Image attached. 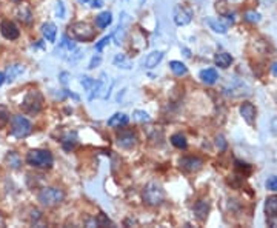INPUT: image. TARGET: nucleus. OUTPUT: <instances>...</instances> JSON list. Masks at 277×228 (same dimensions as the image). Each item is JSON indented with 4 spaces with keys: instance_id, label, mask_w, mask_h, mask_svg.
I'll return each instance as SVG.
<instances>
[{
    "instance_id": "nucleus-21",
    "label": "nucleus",
    "mask_w": 277,
    "mask_h": 228,
    "mask_svg": "<svg viewBox=\"0 0 277 228\" xmlns=\"http://www.w3.org/2000/svg\"><path fill=\"white\" fill-rule=\"evenodd\" d=\"M265 213H266V217L277 216V196L275 194L266 197V200H265Z\"/></svg>"
},
{
    "instance_id": "nucleus-6",
    "label": "nucleus",
    "mask_w": 277,
    "mask_h": 228,
    "mask_svg": "<svg viewBox=\"0 0 277 228\" xmlns=\"http://www.w3.org/2000/svg\"><path fill=\"white\" fill-rule=\"evenodd\" d=\"M42 105H44V96L37 90H31L22 102V110L30 114H37L42 110Z\"/></svg>"
},
{
    "instance_id": "nucleus-29",
    "label": "nucleus",
    "mask_w": 277,
    "mask_h": 228,
    "mask_svg": "<svg viewBox=\"0 0 277 228\" xmlns=\"http://www.w3.org/2000/svg\"><path fill=\"white\" fill-rule=\"evenodd\" d=\"M133 119L134 120H137V122H150L151 120V117L148 116V113H145V111H140V110H137V111H134V114H133Z\"/></svg>"
},
{
    "instance_id": "nucleus-5",
    "label": "nucleus",
    "mask_w": 277,
    "mask_h": 228,
    "mask_svg": "<svg viewBox=\"0 0 277 228\" xmlns=\"http://www.w3.org/2000/svg\"><path fill=\"white\" fill-rule=\"evenodd\" d=\"M70 31L73 37L80 40V42H91L96 37V30L88 22H76L70 25Z\"/></svg>"
},
{
    "instance_id": "nucleus-31",
    "label": "nucleus",
    "mask_w": 277,
    "mask_h": 228,
    "mask_svg": "<svg viewBox=\"0 0 277 228\" xmlns=\"http://www.w3.org/2000/svg\"><path fill=\"white\" fill-rule=\"evenodd\" d=\"M77 2L82 4V5H88L91 8H102L103 7L102 0H77Z\"/></svg>"
},
{
    "instance_id": "nucleus-20",
    "label": "nucleus",
    "mask_w": 277,
    "mask_h": 228,
    "mask_svg": "<svg viewBox=\"0 0 277 228\" xmlns=\"http://www.w3.org/2000/svg\"><path fill=\"white\" fill-rule=\"evenodd\" d=\"M111 22H113V14H111L110 11L100 13V14L96 17V25H97V28H100V30H103V28H106V27H110Z\"/></svg>"
},
{
    "instance_id": "nucleus-34",
    "label": "nucleus",
    "mask_w": 277,
    "mask_h": 228,
    "mask_svg": "<svg viewBox=\"0 0 277 228\" xmlns=\"http://www.w3.org/2000/svg\"><path fill=\"white\" fill-rule=\"evenodd\" d=\"M266 190H269V191H277V176H271V177H268V180H266Z\"/></svg>"
},
{
    "instance_id": "nucleus-28",
    "label": "nucleus",
    "mask_w": 277,
    "mask_h": 228,
    "mask_svg": "<svg viewBox=\"0 0 277 228\" xmlns=\"http://www.w3.org/2000/svg\"><path fill=\"white\" fill-rule=\"evenodd\" d=\"M17 16H19V19L22 20L24 24H31V17H33V14H31V10L30 8H27V7H20L19 8V11H17Z\"/></svg>"
},
{
    "instance_id": "nucleus-11",
    "label": "nucleus",
    "mask_w": 277,
    "mask_h": 228,
    "mask_svg": "<svg viewBox=\"0 0 277 228\" xmlns=\"http://www.w3.org/2000/svg\"><path fill=\"white\" fill-rule=\"evenodd\" d=\"M202 165H203V160L199 159V157L189 156V157H182L180 159V167L186 171H197V170L202 168Z\"/></svg>"
},
{
    "instance_id": "nucleus-4",
    "label": "nucleus",
    "mask_w": 277,
    "mask_h": 228,
    "mask_svg": "<svg viewBox=\"0 0 277 228\" xmlns=\"http://www.w3.org/2000/svg\"><path fill=\"white\" fill-rule=\"evenodd\" d=\"M33 131V123L22 114H17L13 117V123H11V134L17 139H24L27 136H30Z\"/></svg>"
},
{
    "instance_id": "nucleus-36",
    "label": "nucleus",
    "mask_w": 277,
    "mask_h": 228,
    "mask_svg": "<svg viewBox=\"0 0 277 228\" xmlns=\"http://www.w3.org/2000/svg\"><path fill=\"white\" fill-rule=\"evenodd\" d=\"M99 225H111V220L106 217L105 214H99V217L96 219Z\"/></svg>"
},
{
    "instance_id": "nucleus-17",
    "label": "nucleus",
    "mask_w": 277,
    "mask_h": 228,
    "mask_svg": "<svg viewBox=\"0 0 277 228\" xmlns=\"http://www.w3.org/2000/svg\"><path fill=\"white\" fill-rule=\"evenodd\" d=\"M42 34L48 40V42H56V36H57V27L53 22H47L42 25Z\"/></svg>"
},
{
    "instance_id": "nucleus-2",
    "label": "nucleus",
    "mask_w": 277,
    "mask_h": 228,
    "mask_svg": "<svg viewBox=\"0 0 277 228\" xmlns=\"http://www.w3.org/2000/svg\"><path fill=\"white\" fill-rule=\"evenodd\" d=\"M142 197L145 200L146 205H151V206H156V205H160L163 200H165V191L162 188V185L157 183V182H150L145 188H143V193H142Z\"/></svg>"
},
{
    "instance_id": "nucleus-40",
    "label": "nucleus",
    "mask_w": 277,
    "mask_h": 228,
    "mask_svg": "<svg viewBox=\"0 0 277 228\" xmlns=\"http://www.w3.org/2000/svg\"><path fill=\"white\" fill-rule=\"evenodd\" d=\"M271 71H272V74H274V76H277V62H275V64H272Z\"/></svg>"
},
{
    "instance_id": "nucleus-26",
    "label": "nucleus",
    "mask_w": 277,
    "mask_h": 228,
    "mask_svg": "<svg viewBox=\"0 0 277 228\" xmlns=\"http://www.w3.org/2000/svg\"><path fill=\"white\" fill-rule=\"evenodd\" d=\"M171 143L174 145L176 148H179V150H185L186 145H188L186 137L183 134H180V133H176V134L171 136Z\"/></svg>"
},
{
    "instance_id": "nucleus-37",
    "label": "nucleus",
    "mask_w": 277,
    "mask_h": 228,
    "mask_svg": "<svg viewBox=\"0 0 277 228\" xmlns=\"http://www.w3.org/2000/svg\"><path fill=\"white\" fill-rule=\"evenodd\" d=\"M100 62H102V59H100V56H94L93 59H91V62H90V65H88V68H96L97 65H100Z\"/></svg>"
},
{
    "instance_id": "nucleus-13",
    "label": "nucleus",
    "mask_w": 277,
    "mask_h": 228,
    "mask_svg": "<svg viewBox=\"0 0 277 228\" xmlns=\"http://www.w3.org/2000/svg\"><path fill=\"white\" fill-rule=\"evenodd\" d=\"M206 25H208L212 31H214V33H219V34H226L228 27H229V24H223L220 19H214V17L206 19Z\"/></svg>"
},
{
    "instance_id": "nucleus-1",
    "label": "nucleus",
    "mask_w": 277,
    "mask_h": 228,
    "mask_svg": "<svg viewBox=\"0 0 277 228\" xmlns=\"http://www.w3.org/2000/svg\"><path fill=\"white\" fill-rule=\"evenodd\" d=\"M27 163L36 168H51L54 163V157L48 150H31L27 154Z\"/></svg>"
},
{
    "instance_id": "nucleus-38",
    "label": "nucleus",
    "mask_w": 277,
    "mask_h": 228,
    "mask_svg": "<svg viewBox=\"0 0 277 228\" xmlns=\"http://www.w3.org/2000/svg\"><path fill=\"white\" fill-rule=\"evenodd\" d=\"M216 143H217V147H219L220 150H225V148H226V143H225V139H223V136H219Z\"/></svg>"
},
{
    "instance_id": "nucleus-16",
    "label": "nucleus",
    "mask_w": 277,
    "mask_h": 228,
    "mask_svg": "<svg viewBox=\"0 0 277 228\" xmlns=\"http://www.w3.org/2000/svg\"><path fill=\"white\" fill-rule=\"evenodd\" d=\"M199 76H200V79H202L203 84H206V85H212V84H216L217 79H219V76H217V71H216L214 68H206V70H202Z\"/></svg>"
},
{
    "instance_id": "nucleus-22",
    "label": "nucleus",
    "mask_w": 277,
    "mask_h": 228,
    "mask_svg": "<svg viewBox=\"0 0 277 228\" xmlns=\"http://www.w3.org/2000/svg\"><path fill=\"white\" fill-rule=\"evenodd\" d=\"M214 64L219 68H228L232 64V57L228 53H217L216 57H214Z\"/></svg>"
},
{
    "instance_id": "nucleus-10",
    "label": "nucleus",
    "mask_w": 277,
    "mask_h": 228,
    "mask_svg": "<svg viewBox=\"0 0 277 228\" xmlns=\"http://www.w3.org/2000/svg\"><path fill=\"white\" fill-rule=\"evenodd\" d=\"M128 25H130V19H128V14H126V13H122L119 27H117V30L114 31V34H113V37H114V40H116V45H117V47H120L122 42H123Z\"/></svg>"
},
{
    "instance_id": "nucleus-3",
    "label": "nucleus",
    "mask_w": 277,
    "mask_h": 228,
    "mask_svg": "<svg viewBox=\"0 0 277 228\" xmlns=\"http://www.w3.org/2000/svg\"><path fill=\"white\" fill-rule=\"evenodd\" d=\"M65 199V193L56 186H47L39 193V202L44 206H56Z\"/></svg>"
},
{
    "instance_id": "nucleus-19",
    "label": "nucleus",
    "mask_w": 277,
    "mask_h": 228,
    "mask_svg": "<svg viewBox=\"0 0 277 228\" xmlns=\"http://www.w3.org/2000/svg\"><path fill=\"white\" fill-rule=\"evenodd\" d=\"M76 48L77 47H76V44L73 42V40H70L68 36H63L62 37V42H60V45H59V48H57L56 53H60V56H63V53L71 54Z\"/></svg>"
},
{
    "instance_id": "nucleus-42",
    "label": "nucleus",
    "mask_w": 277,
    "mask_h": 228,
    "mask_svg": "<svg viewBox=\"0 0 277 228\" xmlns=\"http://www.w3.org/2000/svg\"><path fill=\"white\" fill-rule=\"evenodd\" d=\"M143 2H145V0H140V5H142V4H143Z\"/></svg>"
},
{
    "instance_id": "nucleus-18",
    "label": "nucleus",
    "mask_w": 277,
    "mask_h": 228,
    "mask_svg": "<svg viewBox=\"0 0 277 228\" xmlns=\"http://www.w3.org/2000/svg\"><path fill=\"white\" fill-rule=\"evenodd\" d=\"M209 211V202L208 200H199L194 206V214L199 220H205Z\"/></svg>"
},
{
    "instance_id": "nucleus-39",
    "label": "nucleus",
    "mask_w": 277,
    "mask_h": 228,
    "mask_svg": "<svg viewBox=\"0 0 277 228\" xmlns=\"http://www.w3.org/2000/svg\"><path fill=\"white\" fill-rule=\"evenodd\" d=\"M271 130H272L274 134H277V117H274L272 122H271Z\"/></svg>"
},
{
    "instance_id": "nucleus-9",
    "label": "nucleus",
    "mask_w": 277,
    "mask_h": 228,
    "mask_svg": "<svg viewBox=\"0 0 277 228\" xmlns=\"http://www.w3.org/2000/svg\"><path fill=\"white\" fill-rule=\"evenodd\" d=\"M136 143H137V136L133 131H122L117 136V145L120 148L130 150V148L136 147Z\"/></svg>"
},
{
    "instance_id": "nucleus-41",
    "label": "nucleus",
    "mask_w": 277,
    "mask_h": 228,
    "mask_svg": "<svg viewBox=\"0 0 277 228\" xmlns=\"http://www.w3.org/2000/svg\"><path fill=\"white\" fill-rule=\"evenodd\" d=\"M4 82H5V74H4L2 71H0V87L4 85Z\"/></svg>"
},
{
    "instance_id": "nucleus-24",
    "label": "nucleus",
    "mask_w": 277,
    "mask_h": 228,
    "mask_svg": "<svg viewBox=\"0 0 277 228\" xmlns=\"http://www.w3.org/2000/svg\"><path fill=\"white\" fill-rule=\"evenodd\" d=\"M25 71V67L24 65H11L8 70H7V74H5V80L7 82H13L17 76H20Z\"/></svg>"
},
{
    "instance_id": "nucleus-35",
    "label": "nucleus",
    "mask_w": 277,
    "mask_h": 228,
    "mask_svg": "<svg viewBox=\"0 0 277 228\" xmlns=\"http://www.w3.org/2000/svg\"><path fill=\"white\" fill-rule=\"evenodd\" d=\"M56 14L59 19H65V5H63V2H57V8H56Z\"/></svg>"
},
{
    "instance_id": "nucleus-27",
    "label": "nucleus",
    "mask_w": 277,
    "mask_h": 228,
    "mask_svg": "<svg viewBox=\"0 0 277 228\" xmlns=\"http://www.w3.org/2000/svg\"><path fill=\"white\" fill-rule=\"evenodd\" d=\"M7 162L10 163V167L14 168V170H19L20 165H22V160H20L19 154L16 151H10L8 156H7Z\"/></svg>"
},
{
    "instance_id": "nucleus-12",
    "label": "nucleus",
    "mask_w": 277,
    "mask_h": 228,
    "mask_svg": "<svg viewBox=\"0 0 277 228\" xmlns=\"http://www.w3.org/2000/svg\"><path fill=\"white\" fill-rule=\"evenodd\" d=\"M240 114H242V117L245 119L246 123L252 125L254 120H255V114H257V111H255V107L252 105V103L243 102L242 105H240Z\"/></svg>"
},
{
    "instance_id": "nucleus-33",
    "label": "nucleus",
    "mask_w": 277,
    "mask_h": 228,
    "mask_svg": "<svg viewBox=\"0 0 277 228\" xmlns=\"http://www.w3.org/2000/svg\"><path fill=\"white\" fill-rule=\"evenodd\" d=\"M110 40H111V36H105V37L100 40V42H97V44H96V51H97V53H102V51H103V48L110 44Z\"/></svg>"
},
{
    "instance_id": "nucleus-30",
    "label": "nucleus",
    "mask_w": 277,
    "mask_h": 228,
    "mask_svg": "<svg viewBox=\"0 0 277 228\" xmlns=\"http://www.w3.org/2000/svg\"><path fill=\"white\" fill-rule=\"evenodd\" d=\"M8 122H10V114L7 111V108L0 107V128H5Z\"/></svg>"
},
{
    "instance_id": "nucleus-14",
    "label": "nucleus",
    "mask_w": 277,
    "mask_h": 228,
    "mask_svg": "<svg viewBox=\"0 0 277 228\" xmlns=\"http://www.w3.org/2000/svg\"><path fill=\"white\" fill-rule=\"evenodd\" d=\"M162 59H163V53L162 51H153V53H150L146 56V59H145V62H143V65H145V68H148V70H151V68H156L160 62H162Z\"/></svg>"
},
{
    "instance_id": "nucleus-7",
    "label": "nucleus",
    "mask_w": 277,
    "mask_h": 228,
    "mask_svg": "<svg viewBox=\"0 0 277 228\" xmlns=\"http://www.w3.org/2000/svg\"><path fill=\"white\" fill-rule=\"evenodd\" d=\"M173 17H174V24L177 27H185L191 22V20H193V11H191L189 8H186V7H183V5H177L174 8Z\"/></svg>"
},
{
    "instance_id": "nucleus-23",
    "label": "nucleus",
    "mask_w": 277,
    "mask_h": 228,
    "mask_svg": "<svg viewBox=\"0 0 277 228\" xmlns=\"http://www.w3.org/2000/svg\"><path fill=\"white\" fill-rule=\"evenodd\" d=\"M113 64H114V67L122 68V70H131L133 68V62L128 59L125 54H117L113 60Z\"/></svg>"
},
{
    "instance_id": "nucleus-15",
    "label": "nucleus",
    "mask_w": 277,
    "mask_h": 228,
    "mask_svg": "<svg viewBox=\"0 0 277 228\" xmlns=\"http://www.w3.org/2000/svg\"><path fill=\"white\" fill-rule=\"evenodd\" d=\"M128 122H130V117L123 113H116L114 116H111L108 119V127L111 128H117V127H125L128 125Z\"/></svg>"
},
{
    "instance_id": "nucleus-8",
    "label": "nucleus",
    "mask_w": 277,
    "mask_h": 228,
    "mask_svg": "<svg viewBox=\"0 0 277 228\" xmlns=\"http://www.w3.org/2000/svg\"><path fill=\"white\" fill-rule=\"evenodd\" d=\"M0 33H2V36L8 40H16L20 36V30L17 28L14 22H11V20H4V22L0 24Z\"/></svg>"
},
{
    "instance_id": "nucleus-32",
    "label": "nucleus",
    "mask_w": 277,
    "mask_h": 228,
    "mask_svg": "<svg viewBox=\"0 0 277 228\" xmlns=\"http://www.w3.org/2000/svg\"><path fill=\"white\" fill-rule=\"evenodd\" d=\"M245 20H248V22H251V24H257L259 20H260V14L259 13H254V11H248L245 14Z\"/></svg>"
},
{
    "instance_id": "nucleus-25",
    "label": "nucleus",
    "mask_w": 277,
    "mask_h": 228,
    "mask_svg": "<svg viewBox=\"0 0 277 228\" xmlns=\"http://www.w3.org/2000/svg\"><path fill=\"white\" fill-rule=\"evenodd\" d=\"M169 68H171V71L177 77H182L188 73V68L185 67V64H182V62H179V60H173L171 64H169Z\"/></svg>"
}]
</instances>
